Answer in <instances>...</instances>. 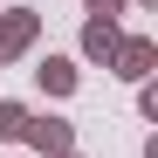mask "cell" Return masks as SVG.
Segmentation results:
<instances>
[{
	"label": "cell",
	"instance_id": "ba28073f",
	"mask_svg": "<svg viewBox=\"0 0 158 158\" xmlns=\"http://www.w3.org/2000/svg\"><path fill=\"white\" fill-rule=\"evenodd\" d=\"M138 117H151V124H158V89H151V83H138Z\"/></svg>",
	"mask_w": 158,
	"mask_h": 158
},
{
	"label": "cell",
	"instance_id": "8992f818",
	"mask_svg": "<svg viewBox=\"0 0 158 158\" xmlns=\"http://www.w3.org/2000/svg\"><path fill=\"white\" fill-rule=\"evenodd\" d=\"M28 103H14V96H0V138H7V144H21V131H28Z\"/></svg>",
	"mask_w": 158,
	"mask_h": 158
},
{
	"label": "cell",
	"instance_id": "3957f363",
	"mask_svg": "<svg viewBox=\"0 0 158 158\" xmlns=\"http://www.w3.org/2000/svg\"><path fill=\"white\" fill-rule=\"evenodd\" d=\"M21 138H28L35 158H62V151H76V124H69V117H28Z\"/></svg>",
	"mask_w": 158,
	"mask_h": 158
},
{
	"label": "cell",
	"instance_id": "277c9868",
	"mask_svg": "<svg viewBox=\"0 0 158 158\" xmlns=\"http://www.w3.org/2000/svg\"><path fill=\"white\" fill-rule=\"evenodd\" d=\"M35 83H41V96H76L83 89V62L76 55H41L35 62Z\"/></svg>",
	"mask_w": 158,
	"mask_h": 158
},
{
	"label": "cell",
	"instance_id": "30bf717a",
	"mask_svg": "<svg viewBox=\"0 0 158 158\" xmlns=\"http://www.w3.org/2000/svg\"><path fill=\"white\" fill-rule=\"evenodd\" d=\"M62 158H83V151H62Z\"/></svg>",
	"mask_w": 158,
	"mask_h": 158
},
{
	"label": "cell",
	"instance_id": "5b68a950",
	"mask_svg": "<svg viewBox=\"0 0 158 158\" xmlns=\"http://www.w3.org/2000/svg\"><path fill=\"white\" fill-rule=\"evenodd\" d=\"M117 41H124V28H117V21H83V41H76V55H83V62H96V69H110Z\"/></svg>",
	"mask_w": 158,
	"mask_h": 158
},
{
	"label": "cell",
	"instance_id": "9c48e42d",
	"mask_svg": "<svg viewBox=\"0 0 158 158\" xmlns=\"http://www.w3.org/2000/svg\"><path fill=\"white\" fill-rule=\"evenodd\" d=\"M131 7H158V0H131Z\"/></svg>",
	"mask_w": 158,
	"mask_h": 158
},
{
	"label": "cell",
	"instance_id": "6da1fadb",
	"mask_svg": "<svg viewBox=\"0 0 158 158\" xmlns=\"http://www.w3.org/2000/svg\"><path fill=\"white\" fill-rule=\"evenodd\" d=\"M35 41H41V14L35 7H7V14H0V69L21 62Z\"/></svg>",
	"mask_w": 158,
	"mask_h": 158
},
{
	"label": "cell",
	"instance_id": "52a82bcc",
	"mask_svg": "<svg viewBox=\"0 0 158 158\" xmlns=\"http://www.w3.org/2000/svg\"><path fill=\"white\" fill-rule=\"evenodd\" d=\"M83 7H89V21H124L131 0H83Z\"/></svg>",
	"mask_w": 158,
	"mask_h": 158
},
{
	"label": "cell",
	"instance_id": "7a4b0ae2",
	"mask_svg": "<svg viewBox=\"0 0 158 158\" xmlns=\"http://www.w3.org/2000/svg\"><path fill=\"white\" fill-rule=\"evenodd\" d=\"M151 69H158V41H151V35H124L117 55H110V76H124V83H151Z\"/></svg>",
	"mask_w": 158,
	"mask_h": 158
}]
</instances>
